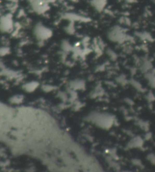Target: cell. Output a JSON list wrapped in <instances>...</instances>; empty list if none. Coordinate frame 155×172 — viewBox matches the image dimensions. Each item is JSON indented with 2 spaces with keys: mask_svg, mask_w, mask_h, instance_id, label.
<instances>
[{
  "mask_svg": "<svg viewBox=\"0 0 155 172\" xmlns=\"http://www.w3.org/2000/svg\"><path fill=\"white\" fill-rule=\"evenodd\" d=\"M108 38L114 42H121L124 40L126 38L125 30L121 25H115L109 30Z\"/></svg>",
  "mask_w": 155,
  "mask_h": 172,
  "instance_id": "6da1fadb",
  "label": "cell"
},
{
  "mask_svg": "<svg viewBox=\"0 0 155 172\" xmlns=\"http://www.w3.org/2000/svg\"><path fill=\"white\" fill-rule=\"evenodd\" d=\"M12 27V21L10 15L3 16L0 19V29L3 31H9Z\"/></svg>",
  "mask_w": 155,
  "mask_h": 172,
  "instance_id": "7a4b0ae2",
  "label": "cell"
},
{
  "mask_svg": "<svg viewBox=\"0 0 155 172\" xmlns=\"http://www.w3.org/2000/svg\"><path fill=\"white\" fill-rule=\"evenodd\" d=\"M36 33L37 34V36L41 39L48 38L51 35V31L50 30L40 25H38V26L36 27Z\"/></svg>",
  "mask_w": 155,
  "mask_h": 172,
  "instance_id": "3957f363",
  "label": "cell"
},
{
  "mask_svg": "<svg viewBox=\"0 0 155 172\" xmlns=\"http://www.w3.org/2000/svg\"><path fill=\"white\" fill-rule=\"evenodd\" d=\"M90 4L96 11L101 12L106 7L107 0H91Z\"/></svg>",
  "mask_w": 155,
  "mask_h": 172,
  "instance_id": "277c9868",
  "label": "cell"
},
{
  "mask_svg": "<svg viewBox=\"0 0 155 172\" xmlns=\"http://www.w3.org/2000/svg\"><path fill=\"white\" fill-rule=\"evenodd\" d=\"M131 22L130 19L127 17H122L120 19V24L121 25H130Z\"/></svg>",
  "mask_w": 155,
  "mask_h": 172,
  "instance_id": "5b68a950",
  "label": "cell"
},
{
  "mask_svg": "<svg viewBox=\"0 0 155 172\" xmlns=\"http://www.w3.org/2000/svg\"><path fill=\"white\" fill-rule=\"evenodd\" d=\"M10 1H14V2H15V1H16V0H10Z\"/></svg>",
  "mask_w": 155,
  "mask_h": 172,
  "instance_id": "8992f818",
  "label": "cell"
}]
</instances>
